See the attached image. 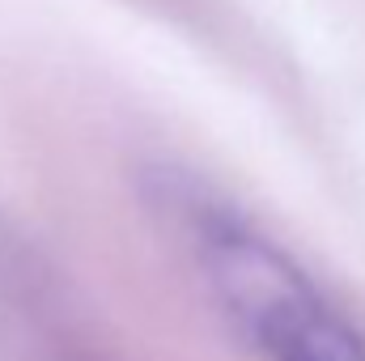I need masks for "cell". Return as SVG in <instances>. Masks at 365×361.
Listing matches in <instances>:
<instances>
[{
	"mask_svg": "<svg viewBox=\"0 0 365 361\" xmlns=\"http://www.w3.org/2000/svg\"><path fill=\"white\" fill-rule=\"evenodd\" d=\"M170 217L221 319L255 361H365V332L280 238L195 179L158 175Z\"/></svg>",
	"mask_w": 365,
	"mask_h": 361,
	"instance_id": "cell-1",
	"label": "cell"
}]
</instances>
